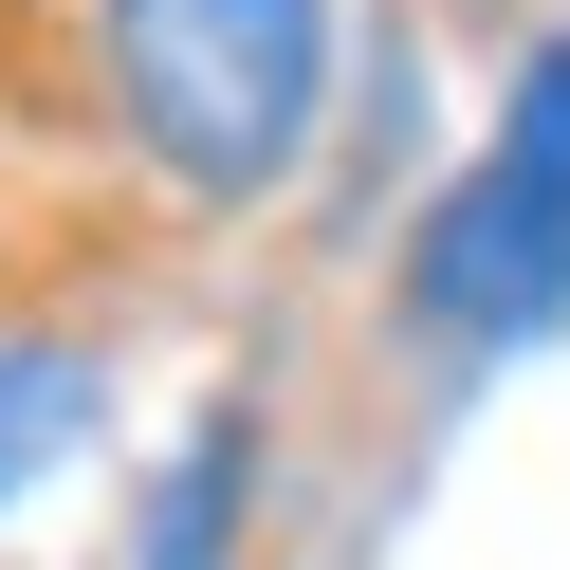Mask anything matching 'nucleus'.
Listing matches in <instances>:
<instances>
[{
    "instance_id": "nucleus-4",
    "label": "nucleus",
    "mask_w": 570,
    "mask_h": 570,
    "mask_svg": "<svg viewBox=\"0 0 570 570\" xmlns=\"http://www.w3.org/2000/svg\"><path fill=\"white\" fill-rule=\"evenodd\" d=\"M92 405H111V386H92V350H56V332H0V497H38L56 460L92 442Z\"/></svg>"
},
{
    "instance_id": "nucleus-3",
    "label": "nucleus",
    "mask_w": 570,
    "mask_h": 570,
    "mask_svg": "<svg viewBox=\"0 0 570 570\" xmlns=\"http://www.w3.org/2000/svg\"><path fill=\"white\" fill-rule=\"evenodd\" d=\"M239 497H258V423L203 405V442L166 460V497H148V533H129V570H239Z\"/></svg>"
},
{
    "instance_id": "nucleus-1",
    "label": "nucleus",
    "mask_w": 570,
    "mask_h": 570,
    "mask_svg": "<svg viewBox=\"0 0 570 570\" xmlns=\"http://www.w3.org/2000/svg\"><path fill=\"white\" fill-rule=\"evenodd\" d=\"M111 38V111L185 203H276L332 129L350 0H92Z\"/></svg>"
},
{
    "instance_id": "nucleus-2",
    "label": "nucleus",
    "mask_w": 570,
    "mask_h": 570,
    "mask_svg": "<svg viewBox=\"0 0 570 570\" xmlns=\"http://www.w3.org/2000/svg\"><path fill=\"white\" fill-rule=\"evenodd\" d=\"M405 313L460 350V368H515V350L570 332V38L515 75L497 148L405 222Z\"/></svg>"
}]
</instances>
